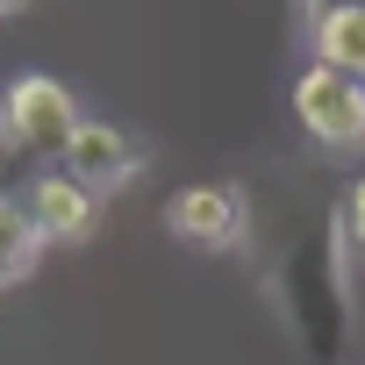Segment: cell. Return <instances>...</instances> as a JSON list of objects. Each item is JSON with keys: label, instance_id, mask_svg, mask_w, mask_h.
Segmentation results:
<instances>
[{"label": "cell", "instance_id": "obj_1", "mask_svg": "<svg viewBox=\"0 0 365 365\" xmlns=\"http://www.w3.org/2000/svg\"><path fill=\"white\" fill-rule=\"evenodd\" d=\"M287 301H294V322L308 336L315 358L336 351V336H351V294H344V265H336V222L308 230V244L287 258Z\"/></svg>", "mask_w": 365, "mask_h": 365}, {"label": "cell", "instance_id": "obj_2", "mask_svg": "<svg viewBox=\"0 0 365 365\" xmlns=\"http://www.w3.org/2000/svg\"><path fill=\"white\" fill-rule=\"evenodd\" d=\"M294 115H301V129L322 150H358L365 143V79L329 72V65H308L294 79Z\"/></svg>", "mask_w": 365, "mask_h": 365}, {"label": "cell", "instance_id": "obj_3", "mask_svg": "<svg viewBox=\"0 0 365 365\" xmlns=\"http://www.w3.org/2000/svg\"><path fill=\"white\" fill-rule=\"evenodd\" d=\"M0 122H8V136H15L29 158H65V143H72V129H79V108H72V93H65L51 72H22V79L8 86Z\"/></svg>", "mask_w": 365, "mask_h": 365}, {"label": "cell", "instance_id": "obj_4", "mask_svg": "<svg viewBox=\"0 0 365 365\" xmlns=\"http://www.w3.org/2000/svg\"><path fill=\"white\" fill-rule=\"evenodd\" d=\"M136 143L115 129V122H79L72 129V143H65V158H58V172H72L79 187L101 201V194H115V187H129L136 179Z\"/></svg>", "mask_w": 365, "mask_h": 365}, {"label": "cell", "instance_id": "obj_5", "mask_svg": "<svg viewBox=\"0 0 365 365\" xmlns=\"http://www.w3.org/2000/svg\"><path fill=\"white\" fill-rule=\"evenodd\" d=\"M22 215L36 222V237H43V244H79V237H93L101 201L79 187L72 172H36L29 187H22Z\"/></svg>", "mask_w": 365, "mask_h": 365}, {"label": "cell", "instance_id": "obj_6", "mask_svg": "<svg viewBox=\"0 0 365 365\" xmlns=\"http://www.w3.org/2000/svg\"><path fill=\"white\" fill-rule=\"evenodd\" d=\"M165 222H172V237H187L201 251H230L244 237V194L237 187H187V194H172Z\"/></svg>", "mask_w": 365, "mask_h": 365}, {"label": "cell", "instance_id": "obj_7", "mask_svg": "<svg viewBox=\"0 0 365 365\" xmlns=\"http://www.w3.org/2000/svg\"><path fill=\"white\" fill-rule=\"evenodd\" d=\"M315 65L365 79V0H329L315 15Z\"/></svg>", "mask_w": 365, "mask_h": 365}, {"label": "cell", "instance_id": "obj_8", "mask_svg": "<svg viewBox=\"0 0 365 365\" xmlns=\"http://www.w3.org/2000/svg\"><path fill=\"white\" fill-rule=\"evenodd\" d=\"M36 251H43V237H36V222L22 215V201H0V287L22 279V272L36 265Z\"/></svg>", "mask_w": 365, "mask_h": 365}, {"label": "cell", "instance_id": "obj_9", "mask_svg": "<svg viewBox=\"0 0 365 365\" xmlns=\"http://www.w3.org/2000/svg\"><path fill=\"white\" fill-rule=\"evenodd\" d=\"M344 222H351V237L365 244V179H358V187H351V201H344Z\"/></svg>", "mask_w": 365, "mask_h": 365}, {"label": "cell", "instance_id": "obj_10", "mask_svg": "<svg viewBox=\"0 0 365 365\" xmlns=\"http://www.w3.org/2000/svg\"><path fill=\"white\" fill-rule=\"evenodd\" d=\"M15 8H22V0H0V15H15Z\"/></svg>", "mask_w": 365, "mask_h": 365}]
</instances>
